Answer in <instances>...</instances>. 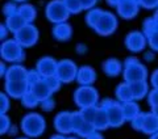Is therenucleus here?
Segmentation results:
<instances>
[{
  "label": "nucleus",
  "instance_id": "obj_24",
  "mask_svg": "<svg viewBox=\"0 0 158 139\" xmlns=\"http://www.w3.org/2000/svg\"><path fill=\"white\" fill-rule=\"evenodd\" d=\"M96 3V0H81V4H82V8H90L91 6Z\"/></svg>",
  "mask_w": 158,
  "mask_h": 139
},
{
  "label": "nucleus",
  "instance_id": "obj_23",
  "mask_svg": "<svg viewBox=\"0 0 158 139\" xmlns=\"http://www.w3.org/2000/svg\"><path fill=\"white\" fill-rule=\"evenodd\" d=\"M150 45L156 49V50H158V32H156V33L150 37Z\"/></svg>",
  "mask_w": 158,
  "mask_h": 139
},
{
  "label": "nucleus",
  "instance_id": "obj_15",
  "mask_svg": "<svg viewBox=\"0 0 158 139\" xmlns=\"http://www.w3.org/2000/svg\"><path fill=\"white\" fill-rule=\"evenodd\" d=\"M131 89H132L133 97H136V98H141V97L144 96L145 93L148 92V91H146V84H145V81H144V80H140V81H135V83H132Z\"/></svg>",
  "mask_w": 158,
  "mask_h": 139
},
{
  "label": "nucleus",
  "instance_id": "obj_5",
  "mask_svg": "<svg viewBox=\"0 0 158 139\" xmlns=\"http://www.w3.org/2000/svg\"><path fill=\"white\" fill-rule=\"evenodd\" d=\"M125 77L128 79V81H131V83L144 80L145 68L142 67L141 64H138L136 61H129L128 62V66H127Z\"/></svg>",
  "mask_w": 158,
  "mask_h": 139
},
{
  "label": "nucleus",
  "instance_id": "obj_10",
  "mask_svg": "<svg viewBox=\"0 0 158 139\" xmlns=\"http://www.w3.org/2000/svg\"><path fill=\"white\" fill-rule=\"evenodd\" d=\"M138 0H118V12L124 18H132L137 12Z\"/></svg>",
  "mask_w": 158,
  "mask_h": 139
},
{
  "label": "nucleus",
  "instance_id": "obj_8",
  "mask_svg": "<svg viewBox=\"0 0 158 139\" xmlns=\"http://www.w3.org/2000/svg\"><path fill=\"white\" fill-rule=\"evenodd\" d=\"M2 54H3V58L6 59V61H20V59L24 57L21 47H20L16 42H6L4 43Z\"/></svg>",
  "mask_w": 158,
  "mask_h": 139
},
{
  "label": "nucleus",
  "instance_id": "obj_11",
  "mask_svg": "<svg viewBox=\"0 0 158 139\" xmlns=\"http://www.w3.org/2000/svg\"><path fill=\"white\" fill-rule=\"evenodd\" d=\"M127 45L129 46L132 51H140L142 50V47L145 46V39L140 33H131L127 38Z\"/></svg>",
  "mask_w": 158,
  "mask_h": 139
},
{
  "label": "nucleus",
  "instance_id": "obj_19",
  "mask_svg": "<svg viewBox=\"0 0 158 139\" xmlns=\"http://www.w3.org/2000/svg\"><path fill=\"white\" fill-rule=\"evenodd\" d=\"M123 112H124V117L125 118H133V117H136L138 116V106L136 105L135 102H127L124 108H123Z\"/></svg>",
  "mask_w": 158,
  "mask_h": 139
},
{
  "label": "nucleus",
  "instance_id": "obj_3",
  "mask_svg": "<svg viewBox=\"0 0 158 139\" xmlns=\"http://www.w3.org/2000/svg\"><path fill=\"white\" fill-rule=\"evenodd\" d=\"M75 100H77L78 105L85 106V108H90L92 104L96 102V100H98L96 89L88 88V87L78 89L77 93H75Z\"/></svg>",
  "mask_w": 158,
  "mask_h": 139
},
{
  "label": "nucleus",
  "instance_id": "obj_2",
  "mask_svg": "<svg viewBox=\"0 0 158 139\" xmlns=\"http://www.w3.org/2000/svg\"><path fill=\"white\" fill-rule=\"evenodd\" d=\"M46 13H48L49 20L59 22V21H63V20L67 18L69 8L66 7L65 3L61 2V0H54V2H52L48 6Z\"/></svg>",
  "mask_w": 158,
  "mask_h": 139
},
{
  "label": "nucleus",
  "instance_id": "obj_13",
  "mask_svg": "<svg viewBox=\"0 0 158 139\" xmlns=\"http://www.w3.org/2000/svg\"><path fill=\"white\" fill-rule=\"evenodd\" d=\"M38 71L44 73L45 76H52L56 72V62L52 58H44L38 63Z\"/></svg>",
  "mask_w": 158,
  "mask_h": 139
},
{
  "label": "nucleus",
  "instance_id": "obj_20",
  "mask_svg": "<svg viewBox=\"0 0 158 139\" xmlns=\"http://www.w3.org/2000/svg\"><path fill=\"white\" fill-rule=\"evenodd\" d=\"M20 14L25 20H31V18L33 20L34 16H36V11H34L31 6H24L20 8Z\"/></svg>",
  "mask_w": 158,
  "mask_h": 139
},
{
  "label": "nucleus",
  "instance_id": "obj_4",
  "mask_svg": "<svg viewBox=\"0 0 158 139\" xmlns=\"http://www.w3.org/2000/svg\"><path fill=\"white\" fill-rule=\"evenodd\" d=\"M37 39V30L33 26H23L16 32V42L23 46H31Z\"/></svg>",
  "mask_w": 158,
  "mask_h": 139
},
{
  "label": "nucleus",
  "instance_id": "obj_28",
  "mask_svg": "<svg viewBox=\"0 0 158 139\" xmlns=\"http://www.w3.org/2000/svg\"><path fill=\"white\" fill-rule=\"evenodd\" d=\"M153 139H158V135H156V137H154V138H153Z\"/></svg>",
  "mask_w": 158,
  "mask_h": 139
},
{
  "label": "nucleus",
  "instance_id": "obj_26",
  "mask_svg": "<svg viewBox=\"0 0 158 139\" xmlns=\"http://www.w3.org/2000/svg\"><path fill=\"white\" fill-rule=\"evenodd\" d=\"M8 118L6 117V116H3V133H6V130H7V126H8Z\"/></svg>",
  "mask_w": 158,
  "mask_h": 139
},
{
  "label": "nucleus",
  "instance_id": "obj_1",
  "mask_svg": "<svg viewBox=\"0 0 158 139\" xmlns=\"http://www.w3.org/2000/svg\"><path fill=\"white\" fill-rule=\"evenodd\" d=\"M44 129H45V122L38 114H29L24 118L23 121V130L25 131L28 135L37 137L40 135Z\"/></svg>",
  "mask_w": 158,
  "mask_h": 139
},
{
  "label": "nucleus",
  "instance_id": "obj_27",
  "mask_svg": "<svg viewBox=\"0 0 158 139\" xmlns=\"http://www.w3.org/2000/svg\"><path fill=\"white\" fill-rule=\"evenodd\" d=\"M52 139H63V138H61V137H54V138H52Z\"/></svg>",
  "mask_w": 158,
  "mask_h": 139
},
{
  "label": "nucleus",
  "instance_id": "obj_22",
  "mask_svg": "<svg viewBox=\"0 0 158 139\" xmlns=\"http://www.w3.org/2000/svg\"><path fill=\"white\" fill-rule=\"evenodd\" d=\"M138 2H140L142 6H145L146 8H153L158 4V0H138Z\"/></svg>",
  "mask_w": 158,
  "mask_h": 139
},
{
  "label": "nucleus",
  "instance_id": "obj_16",
  "mask_svg": "<svg viewBox=\"0 0 158 139\" xmlns=\"http://www.w3.org/2000/svg\"><path fill=\"white\" fill-rule=\"evenodd\" d=\"M103 68H104V72L107 75L113 76V75H117L118 71H120V63H118L116 59H110V61H107L104 63Z\"/></svg>",
  "mask_w": 158,
  "mask_h": 139
},
{
  "label": "nucleus",
  "instance_id": "obj_21",
  "mask_svg": "<svg viewBox=\"0 0 158 139\" xmlns=\"http://www.w3.org/2000/svg\"><path fill=\"white\" fill-rule=\"evenodd\" d=\"M65 4L66 7L70 9L71 12H79L82 9V4H81V0H65Z\"/></svg>",
  "mask_w": 158,
  "mask_h": 139
},
{
  "label": "nucleus",
  "instance_id": "obj_25",
  "mask_svg": "<svg viewBox=\"0 0 158 139\" xmlns=\"http://www.w3.org/2000/svg\"><path fill=\"white\" fill-rule=\"evenodd\" d=\"M88 139H103V137L100 135V134H98V133H92L88 135Z\"/></svg>",
  "mask_w": 158,
  "mask_h": 139
},
{
  "label": "nucleus",
  "instance_id": "obj_9",
  "mask_svg": "<svg viewBox=\"0 0 158 139\" xmlns=\"http://www.w3.org/2000/svg\"><path fill=\"white\" fill-rule=\"evenodd\" d=\"M27 81L25 79H8L7 91L13 97H20L27 93Z\"/></svg>",
  "mask_w": 158,
  "mask_h": 139
},
{
  "label": "nucleus",
  "instance_id": "obj_14",
  "mask_svg": "<svg viewBox=\"0 0 158 139\" xmlns=\"http://www.w3.org/2000/svg\"><path fill=\"white\" fill-rule=\"evenodd\" d=\"M95 77H96V73L92 71V68H91V67H83L81 71H79V75H78L79 81L83 83V84L92 83Z\"/></svg>",
  "mask_w": 158,
  "mask_h": 139
},
{
  "label": "nucleus",
  "instance_id": "obj_18",
  "mask_svg": "<svg viewBox=\"0 0 158 139\" xmlns=\"http://www.w3.org/2000/svg\"><path fill=\"white\" fill-rule=\"evenodd\" d=\"M71 34V29L69 25H58L54 29V36L58 39H69Z\"/></svg>",
  "mask_w": 158,
  "mask_h": 139
},
{
  "label": "nucleus",
  "instance_id": "obj_7",
  "mask_svg": "<svg viewBox=\"0 0 158 139\" xmlns=\"http://www.w3.org/2000/svg\"><path fill=\"white\" fill-rule=\"evenodd\" d=\"M117 25L115 17L111 13H103L99 22L96 24V30L100 34H110L115 30V26Z\"/></svg>",
  "mask_w": 158,
  "mask_h": 139
},
{
  "label": "nucleus",
  "instance_id": "obj_17",
  "mask_svg": "<svg viewBox=\"0 0 158 139\" xmlns=\"http://www.w3.org/2000/svg\"><path fill=\"white\" fill-rule=\"evenodd\" d=\"M117 97L120 98V100L125 101V102H129L131 98L133 97V93H132L131 87L127 85V84H121V85L117 88Z\"/></svg>",
  "mask_w": 158,
  "mask_h": 139
},
{
  "label": "nucleus",
  "instance_id": "obj_6",
  "mask_svg": "<svg viewBox=\"0 0 158 139\" xmlns=\"http://www.w3.org/2000/svg\"><path fill=\"white\" fill-rule=\"evenodd\" d=\"M57 75L59 77V80L66 81V83L71 81L77 75L75 64H73L71 62H69V61L61 62L58 64V67H57Z\"/></svg>",
  "mask_w": 158,
  "mask_h": 139
},
{
  "label": "nucleus",
  "instance_id": "obj_12",
  "mask_svg": "<svg viewBox=\"0 0 158 139\" xmlns=\"http://www.w3.org/2000/svg\"><path fill=\"white\" fill-rule=\"evenodd\" d=\"M56 127L61 133H67L73 129V116L71 114H59L56 120Z\"/></svg>",
  "mask_w": 158,
  "mask_h": 139
}]
</instances>
